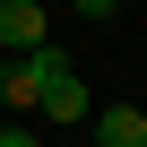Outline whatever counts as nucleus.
Returning a JSON list of instances; mask_svg holds the SVG:
<instances>
[{
  "label": "nucleus",
  "mask_w": 147,
  "mask_h": 147,
  "mask_svg": "<svg viewBox=\"0 0 147 147\" xmlns=\"http://www.w3.org/2000/svg\"><path fill=\"white\" fill-rule=\"evenodd\" d=\"M52 69H69L52 43H26V52H9V61H0V104H9V113H35V95H43V78H52Z\"/></svg>",
  "instance_id": "1"
},
{
  "label": "nucleus",
  "mask_w": 147,
  "mask_h": 147,
  "mask_svg": "<svg viewBox=\"0 0 147 147\" xmlns=\"http://www.w3.org/2000/svg\"><path fill=\"white\" fill-rule=\"evenodd\" d=\"M35 113H43L52 130H87L95 95H87V78H78V69H52V78H43V95H35Z\"/></svg>",
  "instance_id": "2"
},
{
  "label": "nucleus",
  "mask_w": 147,
  "mask_h": 147,
  "mask_svg": "<svg viewBox=\"0 0 147 147\" xmlns=\"http://www.w3.org/2000/svg\"><path fill=\"white\" fill-rule=\"evenodd\" d=\"M43 43V0H0V52Z\"/></svg>",
  "instance_id": "3"
},
{
  "label": "nucleus",
  "mask_w": 147,
  "mask_h": 147,
  "mask_svg": "<svg viewBox=\"0 0 147 147\" xmlns=\"http://www.w3.org/2000/svg\"><path fill=\"white\" fill-rule=\"evenodd\" d=\"M95 121V147H147V113L138 104H113V113H87Z\"/></svg>",
  "instance_id": "4"
},
{
  "label": "nucleus",
  "mask_w": 147,
  "mask_h": 147,
  "mask_svg": "<svg viewBox=\"0 0 147 147\" xmlns=\"http://www.w3.org/2000/svg\"><path fill=\"white\" fill-rule=\"evenodd\" d=\"M113 9H121V0H78V18H113Z\"/></svg>",
  "instance_id": "5"
},
{
  "label": "nucleus",
  "mask_w": 147,
  "mask_h": 147,
  "mask_svg": "<svg viewBox=\"0 0 147 147\" xmlns=\"http://www.w3.org/2000/svg\"><path fill=\"white\" fill-rule=\"evenodd\" d=\"M0 147H43V138H35V130H0Z\"/></svg>",
  "instance_id": "6"
},
{
  "label": "nucleus",
  "mask_w": 147,
  "mask_h": 147,
  "mask_svg": "<svg viewBox=\"0 0 147 147\" xmlns=\"http://www.w3.org/2000/svg\"><path fill=\"white\" fill-rule=\"evenodd\" d=\"M87 147H95V138H87Z\"/></svg>",
  "instance_id": "7"
}]
</instances>
